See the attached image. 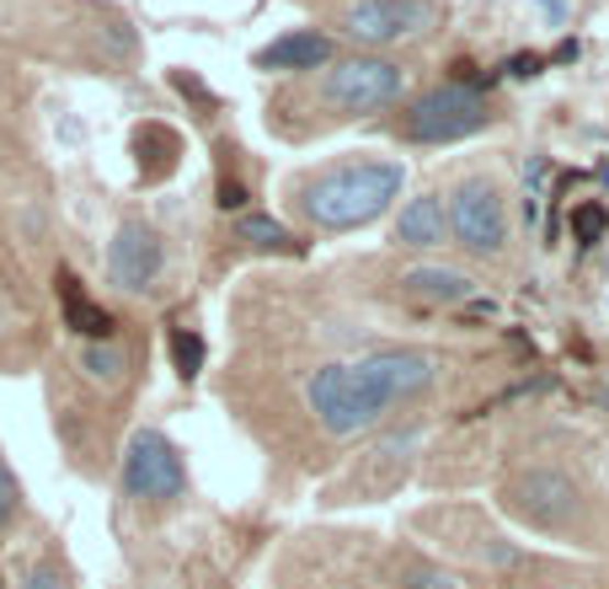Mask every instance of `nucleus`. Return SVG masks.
Wrapping results in <instances>:
<instances>
[{"label":"nucleus","mask_w":609,"mask_h":589,"mask_svg":"<svg viewBox=\"0 0 609 589\" xmlns=\"http://www.w3.org/2000/svg\"><path fill=\"white\" fill-rule=\"evenodd\" d=\"M331 59V38L326 33H284L268 48H257V70H316Z\"/></svg>","instance_id":"nucleus-12"},{"label":"nucleus","mask_w":609,"mask_h":589,"mask_svg":"<svg viewBox=\"0 0 609 589\" xmlns=\"http://www.w3.org/2000/svg\"><path fill=\"white\" fill-rule=\"evenodd\" d=\"M54 285H59V305H65V327H70V333H81L86 343H108V337H113L119 322H113V316H108V311H102V305L76 285V274H70V268H59V279H54Z\"/></svg>","instance_id":"nucleus-11"},{"label":"nucleus","mask_w":609,"mask_h":589,"mask_svg":"<svg viewBox=\"0 0 609 589\" xmlns=\"http://www.w3.org/2000/svg\"><path fill=\"white\" fill-rule=\"evenodd\" d=\"M540 70H545V59H540V54H514V59H508V76H519V81L540 76Z\"/></svg>","instance_id":"nucleus-23"},{"label":"nucleus","mask_w":609,"mask_h":589,"mask_svg":"<svg viewBox=\"0 0 609 589\" xmlns=\"http://www.w3.org/2000/svg\"><path fill=\"white\" fill-rule=\"evenodd\" d=\"M406 171L396 162H348V167L322 171L316 182H305L300 210L322 231H353L391 210V199L402 193Z\"/></svg>","instance_id":"nucleus-2"},{"label":"nucleus","mask_w":609,"mask_h":589,"mask_svg":"<svg viewBox=\"0 0 609 589\" xmlns=\"http://www.w3.org/2000/svg\"><path fill=\"white\" fill-rule=\"evenodd\" d=\"M241 204H246V188L225 177V182H219V210H241Z\"/></svg>","instance_id":"nucleus-25"},{"label":"nucleus","mask_w":609,"mask_h":589,"mask_svg":"<svg viewBox=\"0 0 609 589\" xmlns=\"http://www.w3.org/2000/svg\"><path fill=\"white\" fill-rule=\"evenodd\" d=\"M417 451V434L406 429V434H391V440H380L374 451H369L364 462V477H353L359 482V493L364 499H385V493H396V482L406 477V456Z\"/></svg>","instance_id":"nucleus-10"},{"label":"nucleus","mask_w":609,"mask_h":589,"mask_svg":"<svg viewBox=\"0 0 609 589\" xmlns=\"http://www.w3.org/2000/svg\"><path fill=\"white\" fill-rule=\"evenodd\" d=\"M81 370H91L97 380H113L123 370V354L113 343H86L81 348Z\"/></svg>","instance_id":"nucleus-19"},{"label":"nucleus","mask_w":609,"mask_h":589,"mask_svg":"<svg viewBox=\"0 0 609 589\" xmlns=\"http://www.w3.org/2000/svg\"><path fill=\"white\" fill-rule=\"evenodd\" d=\"M161 263H166V247L145 220H123L119 236L108 242V279L119 290H150Z\"/></svg>","instance_id":"nucleus-9"},{"label":"nucleus","mask_w":609,"mask_h":589,"mask_svg":"<svg viewBox=\"0 0 609 589\" xmlns=\"http://www.w3.org/2000/svg\"><path fill=\"white\" fill-rule=\"evenodd\" d=\"M551 59H556V65H572V59H577V43H562V48H556V54H551Z\"/></svg>","instance_id":"nucleus-26"},{"label":"nucleus","mask_w":609,"mask_h":589,"mask_svg":"<svg viewBox=\"0 0 609 589\" xmlns=\"http://www.w3.org/2000/svg\"><path fill=\"white\" fill-rule=\"evenodd\" d=\"M406 86V70L380 59V54H359V59H342L331 65L322 81V97L337 108V113H380L402 97Z\"/></svg>","instance_id":"nucleus-4"},{"label":"nucleus","mask_w":609,"mask_h":589,"mask_svg":"<svg viewBox=\"0 0 609 589\" xmlns=\"http://www.w3.org/2000/svg\"><path fill=\"white\" fill-rule=\"evenodd\" d=\"M16 504H22V488H16V477L5 471V462H0V525L16 514Z\"/></svg>","instance_id":"nucleus-21"},{"label":"nucleus","mask_w":609,"mask_h":589,"mask_svg":"<svg viewBox=\"0 0 609 589\" xmlns=\"http://www.w3.org/2000/svg\"><path fill=\"white\" fill-rule=\"evenodd\" d=\"M188 482L177 445L166 440L161 429H139L123 451V493L128 499H177Z\"/></svg>","instance_id":"nucleus-7"},{"label":"nucleus","mask_w":609,"mask_h":589,"mask_svg":"<svg viewBox=\"0 0 609 589\" xmlns=\"http://www.w3.org/2000/svg\"><path fill=\"white\" fill-rule=\"evenodd\" d=\"M241 242L262 247V253H294V236H289L273 214H246V220H241Z\"/></svg>","instance_id":"nucleus-16"},{"label":"nucleus","mask_w":609,"mask_h":589,"mask_svg":"<svg viewBox=\"0 0 609 589\" xmlns=\"http://www.w3.org/2000/svg\"><path fill=\"white\" fill-rule=\"evenodd\" d=\"M402 285L411 294H422V300H433V305H460V300H471V279H465L460 268H411Z\"/></svg>","instance_id":"nucleus-15"},{"label":"nucleus","mask_w":609,"mask_h":589,"mask_svg":"<svg viewBox=\"0 0 609 589\" xmlns=\"http://www.w3.org/2000/svg\"><path fill=\"white\" fill-rule=\"evenodd\" d=\"M16 589H65V579H59V568L54 563H38V568H27L22 574V585Z\"/></svg>","instance_id":"nucleus-20"},{"label":"nucleus","mask_w":609,"mask_h":589,"mask_svg":"<svg viewBox=\"0 0 609 589\" xmlns=\"http://www.w3.org/2000/svg\"><path fill=\"white\" fill-rule=\"evenodd\" d=\"M171 359H177V376L193 380L203 370V337L188 333V327H177V333H171Z\"/></svg>","instance_id":"nucleus-17"},{"label":"nucleus","mask_w":609,"mask_h":589,"mask_svg":"<svg viewBox=\"0 0 609 589\" xmlns=\"http://www.w3.org/2000/svg\"><path fill=\"white\" fill-rule=\"evenodd\" d=\"M503 504L534 531H567L577 520V488H572V477L551 471V466H529L503 488Z\"/></svg>","instance_id":"nucleus-6"},{"label":"nucleus","mask_w":609,"mask_h":589,"mask_svg":"<svg viewBox=\"0 0 609 589\" xmlns=\"http://www.w3.org/2000/svg\"><path fill=\"white\" fill-rule=\"evenodd\" d=\"M492 113H487V97L471 91V86L449 81V86H433L422 91L402 119V134L411 145H449V140H465L476 129H487Z\"/></svg>","instance_id":"nucleus-3"},{"label":"nucleus","mask_w":609,"mask_h":589,"mask_svg":"<svg viewBox=\"0 0 609 589\" xmlns=\"http://www.w3.org/2000/svg\"><path fill=\"white\" fill-rule=\"evenodd\" d=\"M396 242L402 247H439L444 242V204L433 193H417L396 220Z\"/></svg>","instance_id":"nucleus-14"},{"label":"nucleus","mask_w":609,"mask_h":589,"mask_svg":"<svg viewBox=\"0 0 609 589\" xmlns=\"http://www.w3.org/2000/svg\"><path fill=\"white\" fill-rule=\"evenodd\" d=\"M134 156H139V177L145 182H161V177L177 171L182 140H177V129H166V124H139L134 129Z\"/></svg>","instance_id":"nucleus-13"},{"label":"nucleus","mask_w":609,"mask_h":589,"mask_svg":"<svg viewBox=\"0 0 609 589\" xmlns=\"http://www.w3.org/2000/svg\"><path fill=\"white\" fill-rule=\"evenodd\" d=\"M406 589H454V579L439 574V568H417V574L406 579Z\"/></svg>","instance_id":"nucleus-22"},{"label":"nucleus","mask_w":609,"mask_h":589,"mask_svg":"<svg viewBox=\"0 0 609 589\" xmlns=\"http://www.w3.org/2000/svg\"><path fill=\"white\" fill-rule=\"evenodd\" d=\"M171 81H177V91H182V97H193V102H199V108H214V97H208V91H203V86L193 81V76H188V70H177V76H171Z\"/></svg>","instance_id":"nucleus-24"},{"label":"nucleus","mask_w":609,"mask_h":589,"mask_svg":"<svg viewBox=\"0 0 609 589\" xmlns=\"http://www.w3.org/2000/svg\"><path fill=\"white\" fill-rule=\"evenodd\" d=\"M449 231H454V242L465 253H476V257L503 253L508 247V210H503L497 182H487V177L460 182L454 199H449Z\"/></svg>","instance_id":"nucleus-5"},{"label":"nucleus","mask_w":609,"mask_h":589,"mask_svg":"<svg viewBox=\"0 0 609 589\" xmlns=\"http://www.w3.org/2000/svg\"><path fill=\"white\" fill-rule=\"evenodd\" d=\"M605 231H609L605 204H577V210H572V236H577L583 247H594V242H599Z\"/></svg>","instance_id":"nucleus-18"},{"label":"nucleus","mask_w":609,"mask_h":589,"mask_svg":"<svg viewBox=\"0 0 609 589\" xmlns=\"http://www.w3.org/2000/svg\"><path fill=\"white\" fill-rule=\"evenodd\" d=\"M433 22H439V5H433V0H359V5L342 11V33L369 43V48L417 38V33H428Z\"/></svg>","instance_id":"nucleus-8"},{"label":"nucleus","mask_w":609,"mask_h":589,"mask_svg":"<svg viewBox=\"0 0 609 589\" xmlns=\"http://www.w3.org/2000/svg\"><path fill=\"white\" fill-rule=\"evenodd\" d=\"M439 359L422 348H385V354H364L353 365H322L305 380V402L326 434L348 440L369 423H380V413L396 397H417L422 386H433Z\"/></svg>","instance_id":"nucleus-1"}]
</instances>
